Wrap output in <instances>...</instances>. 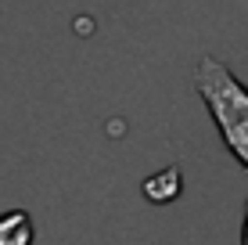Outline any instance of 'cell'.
I'll return each instance as SVG.
<instances>
[{
  "instance_id": "cell-4",
  "label": "cell",
  "mask_w": 248,
  "mask_h": 245,
  "mask_svg": "<svg viewBox=\"0 0 248 245\" xmlns=\"http://www.w3.org/2000/svg\"><path fill=\"white\" fill-rule=\"evenodd\" d=\"M241 245H248V202H245V216H241Z\"/></svg>"
},
{
  "instance_id": "cell-3",
  "label": "cell",
  "mask_w": 248,
  "mask_h": 245,
  "mask_svg": "<svg viewBox=\"0 0 248 245\" xmlns=\"http://www.w3.org/2000/svg\"><path fill=\"white\" fill-rule=\"evenodd\" d=\"M36 242V224L29 209H7L0 213V245H32Z\"/></svg>"
},
{
  "instance_id": "cell-1",
  "label": "cell",
  "mask_w": 248,
  "mask_h": 245,
  "mask_svg": "<svg viewBox=\"0 0 248 245\" xmlns=\"http://www.w3.org/2000/svg\"><path fill=\"white\" fill-rule=\"evenodd\" d=\"M202 105L209 108V119L216 126L219 141L248 173V83L237 80L223 62L205 54L191 72Z\"/></svg>"
},
{
  "instance_id": "cell-2",
  "label": "cell",
  "mask_w": 248,
  "mask_h": 245,
  "mask_svg": "<svg viewBox=\"0 0 248 245\" xmlns=\"http://www.w3.org/2000/svg\"><path fill=\"white\" fill-rule=\"evenodd\" d=\"M184 195V177H180V166H166V170L151 173L148 180H144V198L155 202V206H169V202H176Z\"/></svg>"
}]
</instances>
